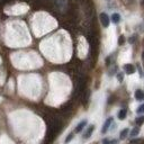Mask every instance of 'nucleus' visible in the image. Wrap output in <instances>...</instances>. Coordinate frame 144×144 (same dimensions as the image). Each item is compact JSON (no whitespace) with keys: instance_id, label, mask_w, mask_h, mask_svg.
Masks as SVG:
<instances>
[{"instance_id":"1","label":"nucleus","mask_w":144,"mask_h":144,"mask_svg":"<svg viewBox=\"0 0 144 144\" xmlns=\"http://www.w3.org/2000/svg\"><path fill=\"white\" fill-rule=\"evenodd\" d=\"M100 21H101V24H103L104 27H108L109 26V17H108V15L106 14V13H101L100 14Z\"/></svg>"},{"instance_id":"2","label":"nucleus","mask_w":144,"mask_h":144,"mask_svg":"<svg viewBox=\"0 0 144 144\" xmlns=\"http://www.w3.org/2000/svg\"><path fill=\"white\" fill-rule=\"evenodd\" d=\"M113 120H114V118H113V117H109V118H107V119H106V122H105L104 126H103V130H101V133H103V134L107 133V131L109 130V127H110V125L113 124Z\"/></svg>"},{"instance_id":"3","label":"nucleus","mask_w":144,"mask_h":144,"mask_svg":"<svg viewBox=\"0 0 144 144\" xmlns=\"http://www.w3.org/2000/svg\"><path fill=\"white\" fill-rule=\"evenodd\" d=\"M87 119H83V120H81L80 123H79L78 125H77V127H75V130H74V133H80L81 131H83V128L86 127V125H87Z\"/></svg>"},{"instance_id":"4","label":"nucleus","mask_w":144,"mask_h":144,"mask_svg":"<svg viewBox=\"0 0 144 144\" xmlns=\"http://www.w3.org/2000/svg\"><path fill=\"white\" fill-rule=\"evenodd\" d=\"M93 131H95V125H90L88 127V130H87V132L83 134V139H89L90 136H91V134L93 133Z\"/></svg>"},{"instance_id":"5","label":"nucleus","mask_w":144,"mask_h":144,"mask_svg":"<svg viewBox=\"0 0 144 144\" xmlns=\"http://www.w3.org/2000/svg\"><path fill=\"white\" fill-rule=\"evenodd\" d=\"M124 70H125V72H126L127 74H132V73H134V72H135V68L132 65V64H125Z\"/></svg>"},{"instance_id":"6","label":"nucleus","mask_w":144,"mask_h":144,"mask_svg":"<svg viewBox=\"0 0 144 144\" xmlns=\"http://www.w3.org/2000/svg\"><path fill=\"white\" fill-rule=\"evenodd\" d=\"M135 98L137 100H143L144 99V92L142 91L141 89H137L135 91Z\"/></svg>"},{"instance_id":"7","label":"nucleus","mask_w":144,"mask_h":144,"mask_svg":"<svg viewBox=\"0 0 144 144\" xmlns=\"http://www.w3.org/2000/svg\"><path fill=\"white\" fill-rule=\"evenodd\" d=\"M112 20H113L114 24H118V23L120 21V15L117 14V13L113 14V15H112Z\"/></svg>"},{"instance_id":"8","label":"nucleus","mask_w":144,"mask_h":144,"mask_svg":"<svg viewBox=\"0 0 144 144\" xmlns=\"http://www.w3.org/2000/svg\"><path fill=\"white\" fill-rule=\"evenodd\" d=\"M126 115H127V110H126V109H120L119 113H118V118L119 119H125Z\"/></svg>"},{"instance_id":"9","label":"nucleus","mask_w":144,"mask_h":144,"mask_svg":"<svg viewBox=\"0 0 144 144\" xmlns=\"http://www.w3.org/2000/svg\"><path fill=\"white\" fill-rule=\"evenodd\" d=\"M118 141L117 140H109V139H104L103 140V144H117Z\"/></svg>"},{"instance_id":"10","label":"nucleus","mask_w":144,"mask_h":144,"mask_svg":"<svg viewBox=\"0 0 144 144\" xmlns=\"http://www.w3.org/2000/svg\"><path fill=\"white\" fill-rule=\"evenodd\" d=\"M128 133H130V131H128V128H124V130L120 132V134H119V137L120 139H125L126 136L128 135Z\"/></svg>"},{"instance_id":"11","label":"nucleus","mask_w":144,"mask_h":144,"mask_svg":"<svg viewBox=\"0 0 144 144\" xmlns=\"http://www.w3.org/2000/svg\"><path fill=\"white\" fill-rule=\"evenodd\" d=\"M73 137H74V132H73V133H70L69 135L67 136V139H65V141H64V143H65V144L70 143V142L72 141V140H73Z\"/></svg>"},{"instance_id":"12","label":"nucleus","mask_w":144,"mask_h":144,"mask_svg":"<svg viewBox=\"0 0 144 144\" xmlns=\"http://www.w3.org/2000/svg\"><path fill=\"white\" fill-rule=\"evenodd\" d=\"M139 133H140V128L139 127H134L133 130H132V132H131V136H132V137H134V136L139 135Z\"/></svg>"},{"instance_id":"13","label":"nucleus","mask_w":144,"mask_h":144,"mask_svg":"<svg viewBox=\"0 0 144 144\" xmlns=\"http://www.w3.org/2000/svg\"><path fill=\"white\" fill-rule=\"evenodd\" d=\"M135 123H136V125H142V124L144 123V116L137 117V118L135 119Z\"/></svg>"},{"instance_id":"14","label":"nucleus","mask_w":144,"mask_h":144,"mask_svg":"<svg viewBox=\"0 0 144 144\" xmlns=\"http://www.w3.org/2000/svg\"><path fill=\"white\" fill-rule=\"evenodd\" d=\"M136 112H137V114H142V113H144V105H141V106H140Z\"/></svg>"},{"instance_id":"15","label":"nucleus","mask_w":144,"mask_h":144,"mask_svg":"<svg viewBox=\"0 0 144 144\" xmlns=\"http://www.w3.org/2000/svg\"><path fill=\"white\" fill-rule=\"evenodd\" d=\"M124 41H125V38H124V36L122 35V36L119 37V40H118V44H119V45H122V44L124 43Z\"/></svg>"},{"instance_id":"16","label":"nucleus","mask_w":144,"mask_h":144,"mask_svg":"<svg viewBox=\"0 0 144 144\" xmlns=\"http://www.w3.org/2000/svg\"><path fill=\"white\" fill-rule=\"evenodd\" d=\"M117 78H118L119 82H122L123 81V73H118V74H117Z\"/></svg>"},{"instance_id":"17","label":"nucleus","mask_w":144,"mask_h":144,"mask_svg":"<svg viewBox=\"0 0 144 144\" xmlns=\"http://www.w3.org/2000/svg\"><path fill=\"white\" fill-rule=\"evenodd\" d=\"M143 59H144V53H143Z\"/></svg>"}]
</instances>
